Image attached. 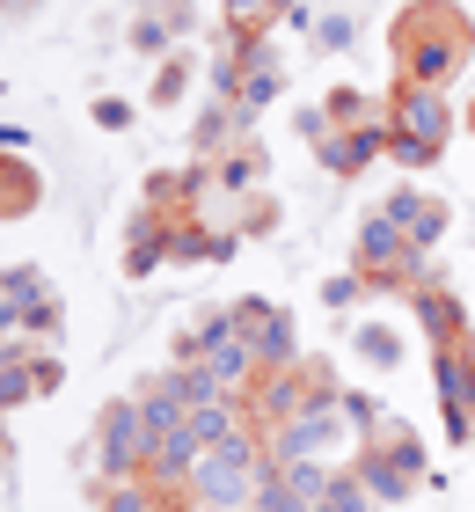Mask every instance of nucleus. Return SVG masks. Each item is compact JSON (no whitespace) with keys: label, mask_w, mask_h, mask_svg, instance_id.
Masks as SVG:
<instances>
[{"label":"nucleus","mask_w":475,"mask_h":512,"mask_svg":"<svg viewBox=\"0 0 475 512\" xmlns=\"http://www.w3.org/2000/svg\"><path fill=\"white\" fill-rule=\"evenodd\" d=\"M395 59H402V81L446 88L475 59V30L461 22L454 0H417V8L395 22Z\"/></svg>","instance_id":"nucleus-1"},{"label":"nucleus","mask_w":475,"mask_h":512,"mask_svg":"<svg viewBox=\"0 0 475 512\" xmlns=\"http://www.w3.org/2000/svg\"><path fill=\"white\" fill-rule=\"evenodd\" d=\"M271 469H278V461H271L264 439H256V432H234V439H220V447H205V454H198L190 505H198V512H249Z\"/></svg>","instance_id":"nucleus-2"},{"label":"nucleus","mask_w":475,"mask_h":512,"mask_svg":"<svg viewBox=\"0 0 475 512\" xmlns=\"http://www.w3.org/2000/svg\"><path fill=\"white\" fill-rule=\"evenodd\" d=\"M446 139H454V110H446V96H439V88L402 81L395 103H388V154L402 161V169H432V161L446 154Z\"/></svg>","instance_id":"nucleus-3"},{"label":"nucleus","mask_w":475,"mask_h":512,"mask_svg":"<svg viewBox=\"0 0 475 512\" xmlns=\"http://www.w3.org/2000/svg\"><path fill=\"white\" fill-rule=\"evenodd\" d=\"M351 271L366 278V286H402V293H417V286H432L424 278V249H410V235L388 220V213H366L359 220V242H351Z\"/></svg>","instance_id":"nucleus-4"},{"label":"nucleus","mask_w":475,"mask_h":512,"mask_svg":"<svg viewBox=\"0 0 475 512\" xmlns=\"http://www.w3.org/2000/svg\"><path fill=\"white\" fill-rule=\"evenodd\" d=\"M154 425L147 410L132 403H110L103 417H95V461H103V483H147V461H154Z\"/></svg>","instance_id":"nucleus-5"},{"label":"nucleus","mask_w":475,"mask_h":512,"mask_svg":"<svg viewBox=\"0 0 475 512\" xmlns=\"http://www.w3.org/2000/svg\"><path fill=\"white\" fill-rule=\"evenodd\" d=\"M432 381H439L446 439H475V337L439 344V352H432Z\"/></svg>","instance_id":"nucleus-6"},{"label":"nucleus","mask_w":475,"mask_h":512,"mask_svg":"<svg viewBox=\"0 0 475 512\" xmlns=\"http://www.w3.org/2000/svg\"><path fill=\"white\" fill-rule=\"evenodd\" d=\"M351 425H344V410L337 403H315V410H300L293 425H278L264 447H271V461H329V447H337Z\"/></svg>","instance_id":"nucleus-7"},{"label":"nucleus","mask_w":475,"mask_h":512,"mask_svg":"<svg viewBox=\"0 0 475 512\" xmlns=\"http://www.w3.org/2000/svg\"><path fill=\"white\" fill-rule=\"evenodd\" d=\"M373 154H388V118H373V125H337V132L315 139V161H322L329 176H359Z\"/></svg>","instance_id":"nucleus-8"},{"label":"nucleus","mask_w":475,"mask_h":512,"mask_svg":"<svg viewBox=\"0 0 475 512\" xmlns=\"http://www.w3.org/2000/svg\"><path fill=\"white\" fill-rule=\"evenodd\" d=\"M380 213H388V220L402 227V235H410V249H432V242L446 235V205H439V198H424L417 183H402V191H395L388 205H380Z\"/></svg>","instance_id":"nucleus-9"},{"label":"nucleus","mask_w":475,"mask_h":512,"mask_svg":"<svg viewBox=\"0 0 475 512\" xmlns=\"http://www.w3.org/2000/svg\"><path fill=\"white\" fill-rule=\"evenodd\" d=\"M169 264V213H154V205H139L132 213V235H125V278H147Z\"/></svg>","instance_id":"nucleus-10"},{"label":"nucleus","mask_w":475,"mask_h":512,"mask_svg":"<svg viewBox=\"0 0 475 512\" xmlns=\"http://www.w3.org/2000/svg\"><path fill=\"white\" fill-rule=\"evenodd\" d=\"M410 308H417V322H424V337H432V352H439V344L475 337V330H468V308H461V300L446 293V286H417V293H410Z\"/></svg>","instance_id":"nucleus-11"},{"label":"nucleus","mask_w":475,"mask_h":512,"mask_svg":"<svg viewBox=\"0 0 475 512\" xmlns=\"http://www.w3.org/2000/svg\"><path fill=\"white\" fill-rule=\"evenodd\" d=\"M264 176H271V154L256 147V139H242V147H227L212 161V183H220V191H256Z\"/></svg>","instance_id":"nucleus-12"},{"label":"nucleus","mask_w":475,"mask_h":512,"mask_svg":"<svg viewBox=\"0 0 475 512\" xmlns=\"http://www.w3.org/2000/svg\"><path fill=\"white\" fill-rule=\"evenodd\" d=\"M359 476H366L373 505H402V498L417 491V476H410V469H395V461L380 454V447H359Z\"/></svg>","instance_id":"nucleus-13"},{"label":"nucleus","mask_w":475,"mask_h":512,"mask_svg":"<svg viewBox=\"0 0 475 512\" xmlns=\"http://www.w3.org/2000/svg\"><path fill=\"white\" fill-rule=\"evenodd\" d=\"M234 432H249V403H234V395L190 410V439H198V447H220V439H234Z\"/></svg>","instance_id":"nucleus-14"},{"label":"nucleus","mask_w":475,"mask_h":512,"mask_svg":"<svg viewBox=\"0 0 475 512\" xmlns=\"http://www.w3.org/2000/svg\"><path fill=\"white\" fill-rule=\"evenodd\" d=\"M256 366H264V374H285V366H300V330H293V315H271L264 330H256Z\"/></svg>","instance_id":"nucleus-15"},{"label":"nucleus","mask_w":475,"mask_h":512,"mask_svg":"<svg viewBox=\"0 0 475 512\" xmlns=\"http://www.w3.org/2000/svg\"><path fill=\"white\" fill-rule=\"evenodd\" d=\"M300 0H227V30L234 37H264L271 22H285Z\"/></svg>","instance_id":"nucleus-16"},{"label":"nucleus","mask_w":475,"mask_h":512,"mask_svg":"<svg viewBox=\"0 0 475 512\" xmlns=\"http://www.w3.org/2000/svg\"><path fill=\"white\" fill-rule=\"evenodd\" d=\"M30 205H37V169L30 161H0V220L30 213Z\"/></svg>","instance_id":"nucleus-17"},{"label":"nucleus","mask_w":475,"mask_h":512,"mask_svg":"<svg viewBox=\"0 0 475 512\" xmlns=\"http://www.w3.org/2000/svg\"><path fill=\"white\" fill-rule=\"evenodd\" d=\"M315 512H380L373 491H366V476L351 469V476H329V491L315 498Z\"/></svg>","instance_id":"nucleus-18"},{"label":"nucleus","mask_w":475,"mask_h":512,"mask_svg":"<svg viewBox=\"0 0 475 512\" xmlns=\"http://www.w3.org/2000/svg\"><path fill=\"white\" fill-rule=\"evenodd\" d=\"M351 352L373 359V366H402V337L388 330V322H359V330H351Z\"/></svg>","instance_id":"nucleus-19"},{"label":"nucleus","mask_w":475,"mask_h":512,"mask_svg":"<svg viewBox=\"0 0 475 512\" xmlns=\"http://www.w3.org/2000/svg\"><path fill=\"white\" fill-rule=\"evenodd\" d=\"M337 410H344V425H351V432H366V439L388 425V410H380L373 395H359V388H344V395H337Z\"/></svg>","instance_id":"nucleus-20"},{"label":"nucleus","mask_w":475,"mask_h":512,"mask_svg":"<svg viewBox=\"0 0 475 512\" xmlns=\"http://www.w3.org/2000/svg\"><path fill=\"white\" fill-rule=\"evenodd\" d=\"M322 110H329V125H373V103L359 96V88H337Z\"/></svg>","instance_id":"nucleus-21"},{"label":"nucleus","mask_w":475,"mask_h":512,"mask_svg":"<svg viewBox=\"0 0 475 512\" xmlns=\"http://www.w3.org/2000/svg\"><path fill=\"white\" fill-rule=\"evenodd\" d=\"M256 505H264V512H315V505H307L300 491H293V483H285L278 469L264 476V491H256Z\"/></svg>","instance_id":"nucleus-22"},{"label":"nucleus","mask_w":475,"mask_h":512,"mask_svg":"<svg viewBox=\"0 0 475 512\" xmlns=\"http://www.w3.org/2000/svg\"><path fill=\"white\" fill-rule=\"evenodd\" d=\"M366 293H373V286H366L359 271H337V278H329V286H322V300H329V308H359Z\"/></svg>","instance_id":"nucleus-23"},{"label":"nucleus","mask_w":475,"mask_h":512,"mask_svg":"<svg viewBox=\"0 0 475 512\" xmlns=\"http://www.w3.org/2000/svg\"><path fill=\"white\" fill-rule=\"evenodd\" d=\"M169 37H176V30H169V15H139V22H132V52H161Z\"/></svg>","instance_id":"nucleus-24"},{"label":"nucleus","mask_w":475,"mask_h":512,"mask_svg":"<svg viewBox=\"0 0 475 512\" xmlns=\"http://www.w3.org/2000/svg\"><path fill=\"white\" fill-rule=\"evenodd\" d=\"M351 37H359V22H351V15H322V22H315V44H322V52H344Z\"/></svg>","instance_id":"nucleus-25"},{"label":"nucleus","mask_w":475,"mask_h":512,"mask_svg":"<svg viewBox=\"0 0 475 512\" xmlns=\"http://www.w3.org/2000/svg\"><path fill=\"white\" fill-rule=\"evenodd\" d=\"M183 88H190V59H169L154 81V103H183Z\"/></svg>","instance_id":"nucleus-26"},{"label":"nucleus","mask_w":475,"mask_h":512,"mask_svg":"<svg viewBox=\"0 0 475 512\" xmlns=\"http://www.w3.org/2000/svg\"><path fill=\"white\" fill-rule=\"evenodd\" d=\"M278 308H271V300H256V293H242V300H234V322H242V330L256 337V330H264V322H271Z\"/></svg>","instance_id":"nucleus-27"},{"label":"nucleus","mask_w":475,"mask_h":512,"mask_svg":"<svg viewBox=\"0 0 475 512\" xmlns=\"http://www.w3.org/2000/svg\"><path fill=\"white\" fill-rule=\"evenodd\" d=\"M95 125H103V132H125V125H132V103H125V96H103V103H95Z\"/></svg>","instance_id":"nucleus-28"},{"label":"nucleus","mask_w":475,"mask_h":512,"mask_svg":"<svg viewBox=\"0 0 475 512\" xmlns=\"http://www.w3.org/2000/svg\"><path fill=\"white\" fill-rule=\"evenodd\" d=\"M59 381H66V366H59V359H44V352H37V395H52Z\"/></svg>","instance_id":"nucleus-29"},{"label":"nucleus","mask_w":475,"mask_h":512,"mask_svg":"<svg viewBox=\"0 0 475 512\" xmlns=\"http://www.w3.org/2000/svg\"><path fill=\"white\" fill-rule=\"evenodd\" d=\"M22 139H30V125H0V147H8V154L22 147Z\"/></svg>","instance_id":"nucleus-30"},{"label":"nucleus","mask_w":475,"mask_h":512,"mask_svg":"<svg viewBox=\"0 0 475 512\" xmlns=\"http://www.w3.org/2000/svg\"><path fill=\"white\" fill-rule=\"evenodd\" d=\"M0 8H37V0H0Z\"/></svg>","instance_id":"nucleus-31"},{"label":"nucleus","mask_w":475,"mask_h":512,"mask_svg":"<svg viewBox=\"0 0 475 512\" xmlns=\"http://www.w3.org/2000/svg\"><path fill=\"white\" fill-rule=\"evenodd\" d=\"M0 469H8V432H0Z\"/></svg>","instance_id":"nucleus-32"},{"label":"nucleus","mask_w":475,"mask_h":512,"mask_svg":"<svg viewBox=\"0 0 475 512\" xmlns=\"http://www.w3.org/2000/svg\"><path fill=\"white\" fill-rule=\"evenodd\" d=\"M468 132H475V110H468Z\"/></svg>","instance_id":"nucleus-33"}]
</instances>
